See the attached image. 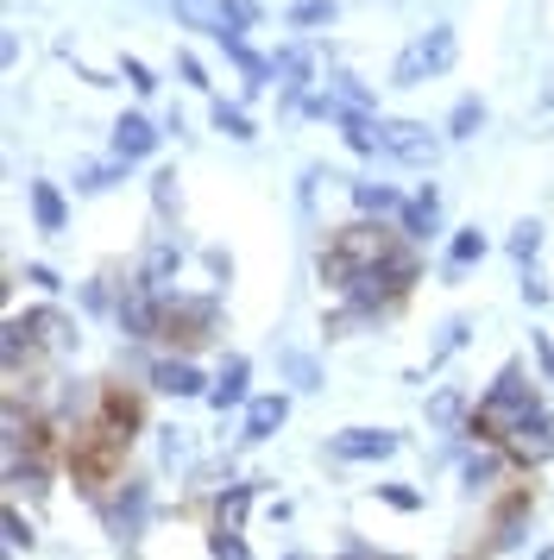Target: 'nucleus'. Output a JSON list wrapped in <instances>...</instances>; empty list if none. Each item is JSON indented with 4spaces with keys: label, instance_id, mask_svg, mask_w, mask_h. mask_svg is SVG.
Returning <instances> with one entry per match:
<instances>
[{
    "label": "nucleus",
    "instance_id": "cd10ccee",
    "mask_svg": "<svg viewBox=\"0 0 554 560\" xmlns=\"http://www.w3.org/2000/svg\"><path fill=\"white\" fill-rule=\"evenodd\" d=\"M164 7H171L176 20H183V26L189 32H208V38H221V7H215V0H164Z\"/></svg>",
    "mask_w": 554,
    "mask_h": 560
},
{
    "label": "nucleus",
    "instance_id": "a211bd4d",
    "mask_svg": "<svg viewBox=\"0 0 554 560\" xmlns=\"http://www.w3.org/2000/svg\"><path fill=\"white\" fill-rule=\"evenodd\" d=\"M158 139H164V132L151 127L146 114H120V120H114V158H120V164L151 158V152H158Z\"/></svg>",
    "mask_w": 554,
    "mask_h": 560
},
{
    "label": "nucleus",
    "instance_id": "7c9ffc66",
    "mask_svg": "<svg viewBox=\"0 0 554 560\" xmlns=\"http://www.w3.org/2000/svg\"><path fill=\"white\" fill-rule=\"evenodd\" d=\"M120 177H126L120 158H107V164H76V189H82V196H107Z\"/></svg>",
    "mask_w": 554,
    "mask_h": 560
},
{
    "label": "nucleus",
    "instance_id": "8fccbe9b",
    "mask_svg": "<svg viewBox=\"0 0 554 560\" xmlns=\"http://www.w3.org/2000/svg\"><path fill=\"white\" fill-rule=\"evenodd\" d=\"M25 283H38V290H64V283H57V271H50V265H25Z\"/></svg>",
    "mask_w": 554,
    "mask_h": 560
},
{
    "label": "nucleus",
    "instance_id": "79ce46f5",
    "mask_svg": "<svg viewBox=\"0 0 554 560\" xmlns=\"http://www.w3.org/2000/svg\"><path fill=\"white\" fill-rule=\"evenodd\" d=\"M0 529H7V548H32V541H38V529H32V523L20 516V504L0 510Z\"/></svg>",
    "mask_w": 554,
    "mask_h": 560
},
{
    "label": "nucleus",
    "instance_id": "4be33fe9",
    "mask_svg": "<svg viewBox=\"0 0 554 560\" xmlns=\"http://www.w3.org/2000/svg\"><path fill=\"white\" fill-rule=\"evenodd\" d=\"M403 202H409V196H397L391 183H372V177L353 183V208H359V214H372V221H397Z\"/></svg>",
    "mask_w": 554,
    "mask_h": 560
},
{
    "label": "nucleus",
    "instance_id": "1a4fd4ad",
    "mask_svg": "<svg viewBox=\"0 0 554 560\" xmlns=\"http://www.w3.org/2000/svg\"><path fill=\"white\" fill-rule=\"evenodd\" d=\"M139 397L126 390V384H101V409H95V429L107 434V441H120V447H132L139 441Z\"/></svg>",
    "mask_w": 554,
    "mask_h": 560
},
{
    "label": "nucleus",
    "instance_id": "4468645a",
    "mask_svg": "<svg viewBox=\"0 0 554 560\" xmlns=\"http://www.w3.org/2000/svg\"><path fill=\"white\" fill-rule=\"evenodd\" d=\"M529 516H535V498H529V491H510L498 504V516H492V541H485V548H492V555H510L529 535Z\"/></svg>",
    "mask_w": 554,
    "mask_h": 560
},
{
    "label": "nucleus",
    "instance_id": "e433bc0d",
    "mask_svg": "<svg viewBox=\"0 0 554 560\" xmlns=\"http://www.w3.org/2000/svg\"><path fill=\"white\" fill-rule=\"evenodd\" d=\"M215 132L240 139V145H246V139H258V132H252V120H246V107H233V102H215Z\"/></svg>",
    "mask_w": 554,
    "mask_h": 560
},
{
    "label": "nucleus",
    "instance_id": "6e6552de",
    "mask_svg": "<svg viewBox=\"0 0 554 560\" xmlns=\"http://www.w3.org/2000/svg\"><path fill=\"white\" fill-rule=\"evenodd\" d=\"M403 441L391 429H341L327 434V454L341 459V466H378V459H391Z\"/></svg>",
    "mask_w": 554,
    "mask_h": 560
},
{
    "label": "nucleus",
    "instance_id": "5701e85b",
    "mask_svg": "<svg viewBox=\"0 0 554 560\" xmlns=\"http://www.w3.org/2000/svg\"><path fill=\"white\" fill-rule=\"evenodd\" d=\"M7 485L25 498H45L50 491V454H7Z\"/></svg>",
    "mask_w": 554,
    "mask_h": 560
},
{
    "label": "nucleus",
    "instance_id": "c756f323",
    "mask_svg": "<svg viewBox=\"0 0 554 560\" xmlns=\"http://www.w3.org/2000/svg\"><path fill=\"white\" fill-rule=\"evenodd\" d=\"M466 416H473V404H466V397H460V390H435V397H428V422H435V429H466Z\"/></svg>",
    "mask_w": 554,
    "mask_h": 560
},
{
    "label": "nucleus",
    "instance_id": "c85d7f7f",
    "mask_svg": "<svg viewBox=\"0 0 554 560\" xmlns=\"http://www.w3.org/2000/svg\"><path fill=\"white\" fill-rule=\"evenodd\" d=\"M334 127H341V139H347L359 158H378V114H353V107H347Z\"/></svg>",
    "mask_w": 554,
    "mask_h": 560
},
{
    "label": "nucleus",
    "instance_id": "a19ab883",
    "mask_svg": "<svg viewBox=\"0 0 554 560\" xmlns=\"http://www.w3.org/2000/svg\"><path fill=\"white\" fill-rule=\"evenodd\" d=\"M334 13H341L334 0H297L290 7V26H334Z\"/></svg>",
    "mask_w": 554,
    "mask_h": 560
},
{
    "label": "nucleus",
    "instance_id": "3c124183",
    "mask_svg": "<svg viewBox=\"0 0 554 560\" xmlns=\"http://www.w3.org/2000/svg\"><path fill=\"white\" fill-rule=\"evenodd\" d=\"M535 560H554V548H542V555H535Z\"/></svg>",
    "mask_w": 554,
    "mask_h": 560
},
{
    "label": "nucleus",
    "instance_id": "ea45409f",
    "mask_svg": "<svg viewBox=\"0 0 554 560\" xmlns=\"http://www.w3.org/2000/svg\"><path fill=\"white\" fill-rule=\"evenodd\" d=\"M82 308H89V315H120V290H114L107 278L82 283Z\"/></svg>",
    "mask_w": 554,
    "mask_h": 560
},
{
    "label": "nucleus",
    "instance_id": "473e14b6",
    "mask_svg": "<svg viewBox=\"0 0 554 560\" xmlns=\"http://www.w3.org/2000/svg\"><path fill=\"white\" fill-rule=\"evenodd\" d=\"M215 7H221V26L240 32V38H246L252 26H265V7H258V0H215ZM227 32H221V38H227Z\"/></svg>",
    "mask_w": 554,
    "mask_h": 560
},
{
    "label": "nucleus",
    "instance_id": "c03bdc74",
    "mask_svg": "<svg viewBox=\"0 0 554 560\" xmlns=\"http://www.w3.org/2000/svg\"><path fill=\"white\" fill-rule=\"evenodd\" d=\"M378 498H384L391 510H423V491H416V485H403V479L378 485Z\"/></svg>",
    "mask_w": 554,
    "mask_h": 560
},
{
    "label": "nucleus",
    "instance_id": "2f4dec72",
    "mask_svg": "<svg viewBox=\"0 0 554 560\" xmlns=\"http://www.w3.org/2000/svg\"><path fill=\"white\" fill-rule=\"evenodd\" d=\"M372 322H378L372 308H359V303H341V308H334V315L322 322V334H327V340H353V334H359V328H372Z\"/></svg>",
    "mask_w": 554,
    "mask_h": 560
},
{
    "label": "nucleus",
    "instance_id": "aec40b11",
    "mask_svg": "<svg viewBox=\"0 0 554 560\" xmlns=\"http://www.w3.org/2000/svg\"><path fill=\"white\" fill-rule=\"evenodd\" d=\"M258 485L265 479H240V485H227V491H215V523L208 529H246V510L258 498Z\"/></svg>",
    "mask_w": 554,
    "mask_h": 560
},
{
    "label": "nucleus",
    "instance_id": "b1692460",
    "mask_svg": "<svg viewBox=\"0 0 554 560\" xmlns=\"http://www.w3.org/2000/svg\"><path fill=\"white\" fill-rule=\"evenodd\" d=\"M38 353V340L25 328V315H7V328H0V365H7V378L20 384V365Z\"/></svg>",
    "mask_w": 554,
    "mask_h": 560
},
{
    "label": "nucleus",
    "instance_id": "20e7f679",
    "mask_svg": "<svg viewBox=\"0 0 554 560\" xmlns=\"http://www.w3.org/2000/svg\"><path fill=\"white\" fill-rule=\"evenodd\" d=\"M221 334V296H189V290H171L164 296V334L158 340H171V347H201V340H215Z\"/></svg>",
    "mask_w": 554,
    "mask_h": 560
},
{
    "label": "nucleus",
    "instance_id": "412c9836",
    "mask_svg": "<svg viewBox=\"0 0 554 560\" xmlns=\"http://www.w3.org/2000/svg\"><path fill=\"white\" fill-rule=\"evenodd\" d=\"M25 202H32V221H38V233H64V221H70V202H64V189H57V183H25Z\"/></svg>",
    "mask_w": 554,
    "mask_h": 560
},
{
    "label": "nucleus",
    "instance_id": "6ab92c4d",
    "mask_svg": "<svg viewBox=\"0 0 554 560\" xmlns=\"http://www.w3.org/2000/svg\"><path fill=\"white\" fill-rule=\"evenodd\" d=\"M246 384H252V365H246L240 353H233V359L221 365V378L208 384V409H221V416H227V409L252 404V397H246Z\"/></svg>",
    "mask_w": 554,
    "mask_h": 560
},
{
    "label": "nucleus",
    "instance_id": "f257e3e1",
    "mask_svg": "<svg viewBox=\"0 0 554 560\" xmlns=\"http://www.w3.org/2000/svg\"><path fill=\"white\" fill-rule=\"evenodd\" d=\"M397 246H409V240L397 233V221H372V214H359V221H347V228H334V240H327L322 258H315V278H322L334 296H347L353 283H359V271L384 265Z\"/></svg>",
    "mask_w": 554,
    "mask_h": 560
},
{
    "label": "nucleus",
    "instance_id": "f03ea898",
    "mask_svg": "<svg viewBox=\"0 0 554 560\" xmlns=\"http://www.w3.org/2000/svg\"><path fill=\"white\" fill-rule=\"evenodd\" d=\"M529 409H542V397H535V378H529L523 365H504L498 378L485 384V397L473 404V416H466V441H498L517 416H529Z\"/></svg>",
    "mask_w": 554,
    "mask_h": 560
},
{
    "label": "nucleus",
    "instance_id": "37998d69",
    "mask_svg": "<svg viewBox=\"0 0 554 560\" xmlns=\"http://www.w3.org/2000/svg\"><path fill=\"white\" fill-rule=\"evenodd\" d=\"M151 202H158V214H176V202H183L176 171H158V177H151Z\"/></svg>",
    "mask_w": 554,
    "mask_h": 560
},
{
    "label": "nucleus",
    "instance_id": "603ef678",
    "mask_svg": "<svg viewBox=\"0 0 554 560\" xmlns=\"http://www.w3.org/2000/svg\"><path fill=\"white\" fill-rule=\"evenodd\" d=\"M284 560H315V555H284Z\"/></svg>",
    "mask_w": 554,
    "mask_h": 560
},
{
    "label": "nucleus",
    "instance_id": "423d86ee",
    "mask_svg": "<svg viewBox=\"0 0 554 560\" xmlns=\"http://www.w3.org/2000/svg\"><path fill=\"white\" fill-rule=\"evenodd\" d=\"M378 152L409 164V171H423V164L441 158V132L423 127V120H378Z\"/></svg>",
    "mask_w": 554,
    "mask_h": 560
},
{
    "label": "nucleus",
    "instance_id": "393cba45",
    "mask_svg": "<svg viewBox=\"0 0 554 560\" xmlns=\"http://www.w3.org/2000/svg\"><path fill=\"white\" fill-rule=\"evenodd\" d=\"M322 89H327V95H334L341 107H353V114H378V95H372V89H366L359 77H353V70H327Z\"/></svg>",
    "mask_w": 554,
    "mask_h": 560
},
{
    "label": "nucleus",
    "instance_id": "49530a36",
    "mask_svg": "<svg viewBox=\"0 0 554 560\" xmlns=\"http://www.w3.org/2000/svg\"><path fill=\"white\" fill-rule=\"evenodd\" d=\"M529 353H535V372L554 384V340H549V334H529Z\"/></svg>",
    "mask_w": 554,
    "mask_h": 560
},
{
    "label": "nucleus",
    "instance_id": "f3484780",
    "mask_svg": "<svg viewBox=\"0 0 554 560\" xmlns=\"http://www.w3.org/2000/svg\"><path fill=\"white\" fill-rule=\"evenodd\" d=\"M397 233L409 240V246L435 240V233H441V196H435V189H416V196L403 202V214H397Z\"/></svg>",
    "mask_w": 554,
    "mask_h": 560
},
{
    "label": "nucleus",
    "instance_id": "c9c22d12",
    "mask_svg": "<svg viewBox=\"0 0 554 560\" xmlns=\"http://www.w3.org/2000/svg\"><path fill=\"white\" fill-rule=\"evenodd\" d=\"M535 253H542V221H517L510 228V258L517 265H535Z\"/></svg>",
    "mask_w": 554,
    "mask_h": 560
},
{
    "label": "nucleus",
    "instance_id": "2eb2a0df",
    "mask_svg": "<svg viewBox=\"0 0 554 560\" xmlns=\"http://www.w3.org/2000/svg\"><path fill=\"white\" fill-rule=\"evenodd\" d=\"M176 271H183V246H176V233H158V240H151V253H146V265H139V283H151L158 296H171Z\"/></svg>",
    "mask_w": 554,
    "mask_h": 560
},
{
    "label": "nucleus",
    "instance_id": "58836bf2",
    "mask_svg": "<svg viewBox=\"0 0 554 560\" xmlns=\"http://www.w3.org/2000/svg\"><path fill=\"white\" fill-rule=\"evenodd\" d=\"M208 560H252L240 529H208Z\"/></svg>",
    "mask_w": 554,
    "mask_h": 560
},
{
    "label": "nucleus",
    "instance_id": "39448f33",
    "mask_svg": "<svg viewBox=\"0 0 554 560\" xmlns=\"http://www.w3.org/2000/svg\"><path fill=\"white\" fill-rule=\"evenodd\" d=\"M95 510H101V523H107V535L132 555V548H139V535L151 529V485L146 479H120Z\"/></svg>",
    "mask_w": 554,
    "mask_h": 560
},
{
    "label": "nucleus",
    "instance_id": "bb28decb",
    "mask_svg": "<svg viewBox=\"0 0 554 560\" xmlns=\"http://www.w3.org/2000/svg\"><path fill=\"white\" fill-rule=\"evenodd\" d=\"M485 246H492V240H485L478 228H460V233H453V246H448V278H466L478 258H485Z\"/></svg>",
    "mask_w": 554,
    "mask_h": 560
},
{
    "label": "nucleus",
    "instance_id": "a18cd8bd",
    "mask_svg": "<svg viewBox=\"0 0 554 560\" xmlns=\"http://www.w3.org/2000/svg\"><path fill=\"white\" fill-rule=\"evenodd\" d=\"M549 296H554V290H549V278H542L535 265H523V303H529V308H542Z\"/></svg>",
    "mask_w": 554,
    "mask_h": 560
},
{
    "label": "nucleus",
    "instance_id": "dca6fc26",
    "mask_svg": "<svg viewBox=\"0 0 554 560\" xmlns=\"http://www.w3.org/2000/svg\"><path fill=\"white\" fill-rule=\"evenodd\" d=\"M284 422H290V397H284V390H272V397H252L246 422H240V441H246V447H258V441H272Z\"/></svg>",
    "mask_w": 554,
    "mask_h": 560
},
{
    "label": "nucleus",
    "instance_id": "9b49d317",
    "mask_svg": "<svg viewBox=\"0 0 554 560\" xmlns=\"http://www.w3.org/2000/svg\"><path fill=\"white\" fill-rule=\"evenodd\" d=\"M504 472H510V454H504L498 441H473V447L460 454V485H466L473 498L478 491H498Z\"/></svg>",
    "mask_w": 554,
    "mask_h": 560
},
{
    "label": "nucleus",
    "instance_id": "f8f14e48",
    "mask_svg": "<svg viewBox=\"0 0 554 560\" xmlns=\"http://www.w3.org/2000/svg\"><path fill=\"white\" fill-rule=\"evenodd\" d=\"M151 390H164V397H208V384H201V365L189 353H164L146 365Z\"/></svg>",
    "mask_w": 554,
    "mask_h": 560
},
{
    "label": "nucleus",
    "instance_id": "7ed1b4c3",
    "mask_svg": "<svg viewBox=\"0 0 554 560\" xmlns=\"http://www.w3.org/2000/svg\"><path fill=\"white\" fill-rule=\"evenodd\" d=\"M453 57H460V38H453V26H428V32H416V38L397 51V63H391V82H397V89H423V82H435L441 70H453Z\"/></svg>",
    "mask_w": 554,
    "mask_h": 560
},
{
    "label": "nucleus",
    "instance_id": "a878e982",
    "mask_svg": "<svg viewBox=\"0 0 554 560\" xmlns=\"http://www.w3.org/2000/svg\"><path fill=\"white\" fill-rule=\"evenodd\" d=\"M277 372L297 384V390H322V359L302 353V347H284V353H277Z\"/></svg>",
    "mask_w": 554,
    "mask_h": 560
},
{
    "label": "nucleus",
    "instance_id": "0eeeda50",
    "mask_svg": "<svg viewBox=\"0 0 554 560\" xmlns=\"http://www.w3.org/2000/svg\"><path fill=\"white\" fill-rule=\"evenodd\" d=\"M498 447L510 454V466H542V459H554V416L549 409L517 416V422L498 434Z\"/></svg>",
    "mask_w": 554,
    "mask_h": 560
},
{
    "label": "nucleus",
    "instance_id": "f704fd0d",
    "mask_svg": "<svg viewBox=\"0 0 554 560\" xmlns=\"http://www.w3.org/2000/svg\"><path fill=\"white\" fill-rule=\"evenodd\" d=\"M466 334H473V322H466V315H453V322H441V340L428 347V365H441L448 353H460V347H466Z\"/></svg>",
    "mask_w": 554,
    "mask_h": 560
},
{
    "label": "nucleus",
    "instance_id": "09e8293b",
    "mask_svg": "<svg viewBox=\"0 0 554 560\" xmlns=\"http://www.w3.org/2000/svg\"><path fill=\"white\" fill-rule=\"evenodd\" d=\"M176 77L189 82V89H208V70H201V63H196L189 51H176Z\"/></svg>",
    "mask_w": 554,
    "mask_h": 560
},
{
    "label": "nucleus",
    "instance_id": "de8ad7c7",
    "mask_svg": "<svg viewBox=\"0 0 554 560\" xmlns=\"http://www.w3.org/2000/svg\"><path fill=\"white\" fill-rule=\"evenodd\" d=\"M120 82H132L139 95H151V89H158V82H151V70L139 63V57H120Z\"/></svg>",
    "mask_w": 554,
    "mask_h": 560
},
{
    "label": "nucleus",
    "instance_id": "4c0bfd02",
    "mask_svg": "<svg viewBox=\"0 0 554 560\" xmlns=\"http://www.w3.org/2000/svg\"><path fill=\"white\" fill-rule=\"evenodd\" d=\"M183 459H189V429H158V466L176 472Z\"/></svg>",
    "mask_w": 554,
    "mask_h": 560
},
{
    "label": "nucleus",
    "instance_id": "9d476101",
    "mask_svg": "<svg viewBox=\"0 0 554 560\" xmlns=\"http://www.w3.org/2000/svg\"><path fill=\"white\" fill-rule=\"evenodd\" d=\"M25 328H32V340H38V353H76V347H82V328H76V315H64L57 303L25 308Z\"/></svg>",
    "mask_w": 554,
    "mask_h": 560
},
{
    "label": "nucleus",
    "instance_id": "ddd939ff",
    "mask_svg": "<svg viewBox=\"0 0 554 560\" xmlns=\"http://www.w3.org/2000/svg\"><path fill=\"white\" fill-rule=\"evenodd\" d=\"M272 70H277V95L290 107L309 102V77H315V51L309 45H284V51L272 57Z\"/></svg>",
    "mask_w": 554,
    "mask_h": 560
},
{
    "label": "nucleus",
    "instance_id": "72a5a7b5",
    "mask_svg": "<svg viewBox=\"0 0 554 560\" xmlns=\"http://www.w3.org/2000/svg\"><path fill=\"white\" fill-rule=\"evenodd\" d=\"M478 127H485V102L478 95H460L448 114V139H478Z\"/></svg>",
    "mask_w": 554,
    "mask_h": 560
}]
</instances>
